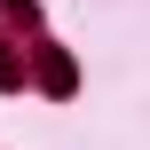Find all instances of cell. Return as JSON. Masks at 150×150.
<instances>
[{"instance_id":"1","label":"cell","mask_w":150,"mask_h":150,"mask_svg":"<svg viewBox=\"0 0 150 150\" xmlns=\"http://www.w3.org/2000/svg\"><path fill=\"white\" fill-rule=\"evenodd\" d=\"M0 87H16V63H8V55H0Z\"/></svg>"}]
</instances>
